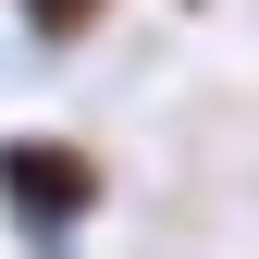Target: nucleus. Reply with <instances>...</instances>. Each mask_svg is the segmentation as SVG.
<instances>
[{
  "label": "nucleus",
  "instance_id": "obj_1",
  "mask_svg": "<svg viewBox=\"0 0 259 259\" xmlns=\"http://www.w3.org/2000/svg\"><path fill=\"white\" fill-rule=\"evenodd\" d=\"M0 210H13V235L37 259H62L74 222L99 210V160H87L74 136H0Z\"/></svg>",
  "mask_w": 259,
  "mask_h": 259
},
{
  "label": "nucleus",
  "instance_id": "obj_2",
  "mask_svg": "<svg viewBox=\"0 0 259 259\" xmlns=\"http://www.w3.org/2000/svg\"><path fill=\"white\" fill-rule=\"evenodd\" d=\"M13 13H25V37H37V50H74L87 25L111 13V0H13Z\"/></svg>",
  "mask_w": 259,
  "mask_h": 259
}]
</instances>
